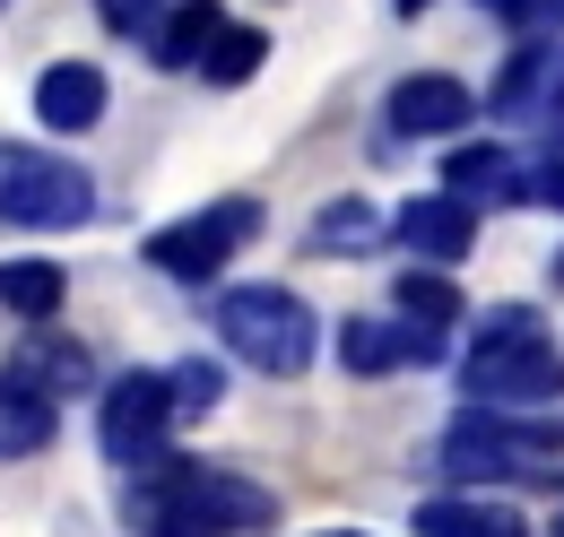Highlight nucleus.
<instances>
[{"instance_id": "nucleus-1", "label": "nucleus", "mask_w": 564, "mask_h": 537, "mask_svg": "<svg viewBox=\"0 0 564 537\" xmlns=\"http://www.w3.org/2000/svg\"><path fill=\"white\" fill-rule=\"evenodd\" d=\"M122 520H131V537H252L279 520V494L243 469L156 451L148 469L122 476Z\"/></svg>"}, {"instance_id": "nucleus-2", "label": "nucleus", "mask_w": 564, "mask_h": 537, "mask_svg": "<svg viewBox=\"0 0 564 537\" xmlns=\"http://www.w3.org/2000/svg\"><path fill=\"white\" fill-rule=\"evenodd\" d=\"M556 391H564V347L547 338V321L530 304H487V321L460 355V399L512 416V407H547Z\"/></svg>"}, {"instance_id": "nucleus-3", "label": "nucleus", "mask_w": 564, "mask_h": 537, "mask_svg": "<svg viewBox=\"0 0 564 537\" xmlns=\"http://www.w3.org/2000/svg\"><path fill=\"white\" fill-rule=\"evenodd\" d=\"M209 321H217V347L243 355L270 382H295L313 364V347H322V321H313V304L295 286H217Z\"/></svg>"}, {"instance_id": "nucleus-4", "label": "nucleus", "mask_w": 564, "mask_h": 537, "mask_svg": "<svg viewBox=\"0 0 564 537\" xmlns=\"http://www.w3.org/2000/svg\"><path fill=\"white\" fill-rule=\"evenodd\" d=\"M564 460V416H495V407H460L434 442V469L478 485V476H556Z\"/></svg>"}, {"instance_id": "nucleus-5", "label": "nucleus", "mask_w": 564, "mask_h": 537, "mask_svg": "<svg viewBox=\"0 0 564 537\" xmlns=\"http://www.w3.org/2000/svg\"><path fill=\"white\" fill-rule=\"evenodd\" d=\"M96 217V174L62 156V147H35V139H0V226H35V234H70Z\"/></svg>"}, {"instance_id": "nucleus-6", "label": "nucleus", "mask_w": 564, "mask_h": 537, "mask_svg": "<svg viewBox=\"0 0 564 537\" xmlns=\"http://www.w3.org/2000/svg\"><path fill=\"white\" fill-rule=\"evenodd\" d=\"M252 234H261V200H209V208H192V217H174V226H156L140 243V261L183 277V286H209Z\"/></svg>"}, {"instance_id": "nucleus-7", "label": "nucleus", "mask_w": 564, "mask_h": 537, "mask_svg": "<svg viewBox=\"0 0 564 537\" xmlns=\"http://www.w3.org/2000/svg\"><path fill=\"white\" fill-rule=\"evenodd\" d=\"M165 425H174V382H165V373H148V364L96 391V451H105L122 476L148 469V460L165 451Z\"/></svg>"}, {"instance_id": "nucleus-8", "label": "nucleus", "mask_w": 564, "mask_h": 537, "mask_svg": "<svg viewBox=\"0 0 564 537\" xmlns=\"http://www.w3.org/2000/svg\"><path fill=\"white\" fill-rule=\"evenodd\" d=\"M382 113H391V139H452L478 113V96H469L452 69H417V78H400V87L382 96Z\"/></svg>"}, {"instance_id": "nucleus-9", "label": "nucleus", "mask_w": 564, "mask_h": 537, "mask_svg": "<svg viewBox=\"0 0 564 537\" xmlns=\"http://www.w3.org/2000/svg\"><path fill=\"white\" fill-rule=\"evenodd\" d=\"M443 355V330H417V321H373V313H348L339 321V364L348 373H391V364H434Z\"/></svg>"}, {"instance_id": "nucleus-10", "label": "nucleus", "mask_w": 564, "mask_h": 537, "mask_svg": "<svg viewBox=\"0 0 564 537\" xmlns=\"http://www.w3.org/2000/svg\"><path fill=\"white\" fill-rule=\"evenodd\" d=\"M391 234H400L425 268H460V261H469V243H478V208L425 191V200H409L400 217H391Z\"/></svg>"}, {"instance_id": "nucleus-11", "label": "nucleus", "mask_w": 564, "mask_h": 537, "mask_svg": "<svg viewBox=\"0 0 564 537\" xmlns=\"http://www.w3.org/2000/svg\"><path fill=\"white\" fill-rule=\"evenodd\" d=\"M443 200H460V208H512V200H521V156H512L503 139H469V147H452V156H443Z\"/></svg>"}, {"instance_id": "nucleus-12", "label": "nucleus", "mask_w": 564, "mask_h": 537, "mask_svg": "<svg viewBox=\"0 0 564 537\" xmlns=\"http://www.w3.org/2000/svg\"><path fill=\"white\" fill-rule=\"evenodd\" d=\"M105 105H113V87H105V69H96V62L35 69V122H44V131H96Z\"/></svg>"}, {"instance_id": "nucleus-13", "label": "nucleus", "mask_w": 564, "mask_h": 537, "mask_svg": "<svg viewBox=\"0 0 564 537\" xmlns=\"http://www.w3.org/2000/svg\"><path fill=\"white\" fill-rule=\"evenodd\" d=\"M9 373H18L26 391H44L53 407L70 399V391H96V355H87L78 338H62L53 321H44V330H26V347L9 355Z\"/></svg>"}, {"instance_id": "nucleus-14", "label": "nucleus", "mask_w": 564, "mask_h": 537, "mask_svg": "<svg viewBox=\"0 0 564 537\" xmlns=\"http://www.w3.org/2000/svg\"><path fill=\"white\" fill-rule=\"evenodd\" d=\"M547 87H556V35H521V44H512V62L495 69V87H487V105H478V113L521 122V113H539V105H547Z\"/></svg>"}, {"instance_id": "nucleus-15", "label": "nucleus", "mask_w": 564, "mask_h": 537, "mask_svg": "<svg viewBox=\"0 0 564 537\" xmlns=\"http://www.w3.org/2000/svg\"><path fill=\"white\" fill-rule=\"evenodd\" d=\"M409 529L417 537H530V520L512 503H487V494H425Z\"/></svg>"}, {"instance_id": "nucleus-16", "label": "nucleus", "mask_w": 564, "mask_h": 537, "mask_svg": "<svg viewBox=\"0 0 564 537\" xmlns=\"http://www.w3.org/2000/svg\"><path fill=\"white\" fill-rule=\"evenodd\" d=\"M53 434H62V407L44 399V391H26L18 373H0V469L53 451Z\"/></svg>"}, {"instance_id": "nucleus-17", "label": "nucleus", "mask_w": 564, "mask_h": 537, "mask_svg": "<svg viewBox=\"0 0 564 537\" xmlns=\"http://www.w3.org/2000/svg\"><path fill=\"white\" fill-rule=\"evenodd\" d=\"M217 26H226L217 0H174V9L156 18V35H148V62L156 69H200V53L217 44Z\"/></svg>"}, {"instance_id": "nucleus-18", "label": "nucleus", "mask_w": 564, "mask_h": 537, "mask_svg": "<svg viewBox=\"0 0 564 537\" xmlns=\"http://www.w3.org/2000/svg\"><path fill=\"white\" fill-rule=\"evenodd\" d=\"M373 226H382V217H373V200H322L313 208V226H304V252H322V261H348V252H365V243H373Z\"/></svg>"}, {"instance_id": "nucleus-19", "label": "nucleus", "mask_w": 564, "mask_h": 537, "mask_svg": "<svg viewBox=\"0 0 564 537\" xmlns=\"http://www.w3.org/2000/svg\"><path fill=\"white\" fill-rule=\"evenodd\" d=\"M391 304H400V321H417V330H452V321L469 313L460 286H452V268H400Z\"/></svg>"}, {"instance_id": "nucleus-20", "label": "nucleus", "mask_w": 564, "mask_h": 537, "mask_svg": "<svg viewBox=\"0 0 564 537\" xmlns=\"http://www.w3.org/2000/svg\"><path fill=\"white\" fill-rule=\"evenodd\" d=\"M62 295H70V286H62V268H53V261H9V268H0V304H9L26 330H44V321L62 313Z\"/></svg>"}, {"instance_id": "nucleus-21", "label": "nucleus", "mask_w": 564, "mask_h": 537, "mask_svg": "<svg viewBox=\"0 0 564 537\" xmlns=\"http://www.w3.org/2000/svg\"><path fill=\"white\" fill-rule=\"evenodd\" d=\"M261 53H270L261 26H217V44L200 53V78H209V87H243V78L261 69Z\"/></svg>"}, {"instance_id": "nucleus-22", "label": "nucleus", "mask_w": 564, "mask_h": 537, "mask_svg": "<svg viewBox=\"0 0 564 537\" xmlns=\"http://www.w3.org/2000/svg\"><path fill=\"white\" fill-rule=\"evenodd\" d=\"M165 382H174V416H209V407L226 399V364H209V355H192V364H174Z\"/></svg>"}, {"instance_id": "nucleus-23", "label": "nucleus", "mask_w": 564, "mask_h": 537, "mask_svg": "<svg viewBox=\"0 0 564 537\" xmlns=\"http://www.w3.org/2000/svg\"><path fill=\"white\" fill-rule=\"evenodd\" d=\"M487 9L512 26V35H556L564 26V0H487Z\"/></svg>"}, {"instance_id": "nucleus-24", "label": "nucleus", "mask_w": 564, "mask_h": 537, "mask_svg": "<svg viewBox=\"0 0 564 537\" xmlns=\"http://www.w3.org/2000/svg\"><path fill=\"white\" fill-rule=\"evenodd\" d=\"M521 208H556L564 217V156H539V165L521 174Z\"/></svg>"}, {"instance_id": "nucleus-25", "label": "nucleus", "mask_w": 564, "mask_h": 537, "mask_svg": "<svg viewBox=\"0 0 564 537\" xmlns=\"http://www.w3.org/2000/svg\"><path fill=\"white\" fill-rule=\"evenodd\" d=\"M96 9H105V26H113V35H156V18H165V0H96Z\"/></svg>"}, {"instance_id": "nucleus-26", "label": "nucleus", "mask_w": 564, "mask_h": 537, "mask_svg": "<svg viewBox=\"0 0 564 537\" xmlns=\"http://www.w3.org/2000/svg\"><path fill=\"white\" fill-rule=\"evenodd\" d=\"M547 537H564V485H556V520H547Z\"/></svg>"}, {"instance_id": "nucleus-27", "label": "nucleus", "mask_w": 564, "mask_h": 537, "mask_svg": "<svg viewBox=\"0 0 564 537\" xmlns=\"http://www.w3.org/2000/svg\"><path fill=\"white\" fill-rule=\"evenodd\" d=\"M391 9H400V18H417V9H434V0H391Z\"/></svg>"}, {"instance_id": "nucleus-28", "label": "nucleus", "mask_w": 564, "mask_h": 537, "mask_svg": "<svg viewBox=\"0 0 564 537\" xmlns=\"http://www.w3.org/2000/svg\"><path fill=\"white\" fill-rule=\"evenodd\" d=\"M547 286H564V252H556V261H547Z\"/></svg>"}, {"instance_id": "nucleus-29", "label": "nucleus", "mask_w": 564, "mask_h": 537, "mask_svg": "<svg viewBox=\"0 0 564 537\" xmlns=\"http://www.w3.org/2000/svg\"><path fill=\"white\" fill-rule=\"evenodd\" d=\"M330 537H356V529H330Z\"/></svg>"}, {"instance_id": "nucleus-30", "label": "nucleus", "mask_w": 564, "mask_h": 537, "mask_svg": "<svg viewBox=\"0 0 564 537\" xmlns=\"http://www.w3.org/2000/svg\"><path fill=\"white\" fill-rule=\"evenodd\" d=\"M0 9H9V0H0Z\"/></svg>"}]
</instances>
